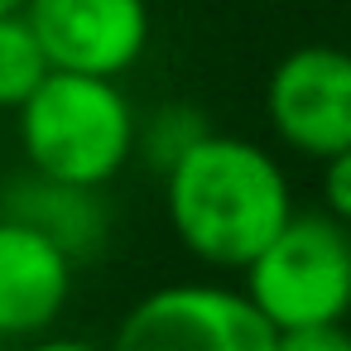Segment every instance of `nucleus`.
<instances>
[{
	"mask_svg": "<svg viewBox=\"0 0 351 351\" xmlns=\"http://www.w3.org/2000/svg\"><path fill=\"white\" fill-rule=\"evenodd\" d=\"M293 212V183L260 140L207 130L164 169L169 231L217 274H241Z\"/></svg>",
	"mask_w": 351,
	"mask_h": 351,
	"instance_id": "f257e3e1",
	"label": "nucleus"
},
{
	"mask_svg": "<svg viewBox=\"0 0 351 351\" xmlns=\"http://www.w3.org/2000/svg\"><path fill=\"white\" fill-rule=\"evenodd\" d=\"M25 169L53 183L111 188L140 149V111L116 77L49 73L15 111Z\"/></svg>",
	"mask_w": 351,
	"mask_h": 351,
	"instance_id": "f03ea898",
	"label": "nucleus"
},
{
	"mask_svg": "<svg viewBox=\"0 0 351 351\" xmlns=\"http://www.w3.org/2000/svg\"><path fill=\"white\" fill-rule=\"evenodd\" d=\"M241 293L274 327H317L351 317V226L317 212H293L284 231L241 269Z\"/></svg>",
	"mask_w": 351,
	"mask_h": 351,
	"instance_id": "7ed1b4c3",
	"label": "nucleus"
},
{
	"mask_svg": "<svg viewBox=\"0 0 351 351\" xmlns=\"http://www.w3.org/2000/svg\"><path fill=\"white\" fill-rule=\"evenodd\" d=\"M274 337L241 284L173 279L125 308L106 351H274Z\"/></svg>",
	"mask_w": 351,
	"mask_h": 351,
	"instance_id": "20e7f679",
	"label": "nucleus"
},
{
	"mask_svg": "<svg viewBox=\"0 0 351 351\" xmlns=\"http://www.w3.org/2000/svg\"><path fill=\"white\" fill-rule=\"evenodd\" d=\"M269 135L308 159L327 164L351 149V53L337 44H298L265 77Z\"/></svg>",
	"mask_w": 351,
	"mask_h": 351,
	"instance_id": "39448f33",
	"label": "nucleus"
},
{
	"mask_svg": "<svg viewBox=\"0 0 351 351\" xmlns=\"http://www.w3.org/2000/svg\"><path fill=\"white\" fill-rule=\"evenodd\" d=\"M25 20L34 25L53 73L125 77L154 34L149 0H29Z\"/></svg>",
	"mask_w": 351,
	"mask_h": 351,
	"instance_id": "423d86ee",
	"label": "nucleus"
},
{
	"mask_svg": "<svg viewBox=\"0 0 351 351\" xmlns=\"http://www.w3.org/2000/svg\"><path fill=\"white\" fill-rule=\"evenodd\" d=\"M77 269L53 236L0 212V346L49 337L77 293Z\"/></svg>",
	"mask_w": 351,
	"mask_h": 351,
	"instance_id": "0eeeda50",
	"label": "nucleus"
},
{
	"mask_svg": "<svg viewBox=\"0 0 351 351\" xmlns=\"http://www.w3.org/2000/svg\"><path fill=\"white\" fill-rule=\"evenodd\" d=\"M0 212H10L29 226H39L44 236H53L77 265L97 260L116 231V217H111V202H106V188H77V183H53V178H39V173H20L0 202Z\"/></svg>",
	"mask_w": 351,
	"mask_h": 351,
	"instance_id": "6e6552de",
	"label": "nucleus"
},
{
	"mask_svg": "<svg viewBox=\"0 0 351 351\" xmlns=\"http://www.w3.org/2000/svg\"><path fill=\"white\" fill-rule=\"evenodd\" d=\"M49 53L25 15H0V111H20L49 77Z\"/></svg>",
	"mask_w": 351,
	"mask_h": 351,
	"instance_id": "1a4fd4ad",
	"label": "nucleus"
},
{
	"mask_svg": "<svg viewBox=\"0 0 351 351\" xmlns=\"http://www.w3.org/2000/svg\"><path fill=\"white\" fill-rule=\"evenodd\" d=\"M212 125L202 121V111H193V106H183V101H169V106H159L149 121L140 116V149H135V159H145V164H154L159 173L188 149V145H197L202 135H207Z\"/></svg>",
	"mask_w": 351,
	"mask_h": 351,
	"instance_id": "9d476101",
	"label": "nucleus"
},
{
	"mask_svg": "<svg viewBox=\"0 0 351 351\" xmlns=\"http://www.w3.org/2000/svg\"><path fill=\"white\" fill-rule=\"evenodd\" d=\"M322 178H317V193H322V212L337 217L341 226H351V149L332 154L327 164H317Z\"/></svg>",
	"mask_w": 351,
	"mask_h": 351,
	"instance_id": "9b49d317",
	"label": "nucleus"
},
{
	"mask_svg": "<svg viewBox=\"0 0 351 351\" xmlns=\"http://www.w3.org/2000/svg\"><path fill=\"white\" fill-rule=\"evenodd\" d=\"M274 351H351L346 322H317V327H289L274 337Z\"/></svg>",
	"mask_w": 351,
	"mask_h": 351,
	"instance_id": "f8f14e48",
	"label": "nucleus"
},
{
	"mask_svg": "<svg viewBox=\"0 0 351 351\" xmlns=\"http://www.w3.org/2000/svg\"><path fill=\"white\" fill-rule=\"evenodd\" d=\"M10 351H106L101 341H87V337H63V332H49V337H34L25 346H10Z\"/></svg>",
	"mask_w": 351,
	"mask_h": 351,
	"instance_id": "ddd939ff",
	"label": "nucleus"
},
{
	"mask_svg": "<svg viewBox=\"0 0 351 351\" xmlns=\"http://www.w3.org/2000/svg\"><path fill=\"white\" fill-rule=\"evenodd\" d=\"M29 0H0V15H25Z\"/></svg>",
	"mask_w": 351,
	"mask_h": 351,
	"instance_id": "4468645a",
	"label": "nucleus"
}]
</instances>
